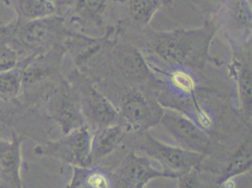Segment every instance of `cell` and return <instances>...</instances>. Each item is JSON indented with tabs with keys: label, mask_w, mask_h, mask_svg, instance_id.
<instances>
[{
	"label": "cell",
	"mask_w": 252,
	"mask_h": 188,
	"mask_svg": "<svg viewBox=\"0 0 252 188\" xmlns=\"http://www.w3.org/2000/svg\"><path fill=\"white\" fill-rule=\"evenodd\" d=\"M66 135L85 125L79 97L65 72L43 94L38 106Z\"/></svg>",
	"instance_id": "obj_7"
},
{
	"label": "cell",
	"mask_w": 252,
	"mask_h": 188,
	"mask_svg": "<svg viewBox=\"0 0 252 188\" xmlns=\"http://www.w3.org/2000/svg\"><path fill=\"white\" fill-rule=\"evenodd\" d=\"M123 148L158 162L162 169L174 179L199 167L208 157L178 146L168 145L152 136L149 131L129 133L124 141Z\"/></svg>",
	"instance_id": "obj_4"
},
{
	"label": "cell",
	"mask_w": 252,
	"mask_h": 188,
	"mask_svg": "<svg viewBox=\"0 0 252 188\" xmlns=\"http://www.w3.org/2000/svg\"><path fill=\"white\" fill-rule=\"evenodd\" d=\"M23 66L19 63L11 70L0 72V98L15 99L22 92Z\"/></svg>",
	"instance_id": "obj_21"
},
{
	"label": "cell",
	"mask_w": 252,
	"mask_h": 188,
	"mask_svg": "<svg viewBox=\"0 0 252 188\" xmlns=\"http://www.w3.org/2000/svg\"><path fill=\"white\" fill-rule=\"evenodd\" d=\"M105 96L115 105L120 123L129 133H140L160 125L165 107L152 90L123 88L113 90Z\"/></svg>",
	"instance_id": "obj_3"
},
{
	"label": "cell",
	"mask_w": 252,
	"mask_h": 188,
	"mask_svg": "<svg viewBox=\"0 0 252 188\" xmlns=\"http://www.w3.org/2000/svg\"><path fill=\"white\" fill-rule=\"evenodd\" d=\"M252 132L234 147L228 155L226 165L218 173V184L220 187L229 183L231 179L252 171Z\"/></svg>",
	"instance_id": "obj_17"
},
{
	"label": "cell",
	"mask_w": 252,
	"mask_h": 188,
	"mask_svg": "<svg viewBox=\"0 0 252 188\" xmlns=\"http://www.w3.org/2000/svg\"><path fill=\"white\" fill-rule=\"evenodd\" d=\"M218 31L217 22L206 18L203 26L197 29L159 31L149 26L141 31L121 34L137 45L148 63L202 71L207 63L214 61L210 45Z\"/></svg>",
	"instance_id": "obj_1"
},
{
	"label": "cell",
	"mask_w": 252,
	"mask_h": 188,
	"mask_svg": "<svg viewBox=\"0 0 252 188\" xmlns=\"http://www.w3.org/2000/svg\"><path fill=\"white\" fill-rule=\"evenodd\" d=\"M129 134L126 126L118 123L112 125L98 129L92 133L91 160L97 165L99 161L113 155L123 147L126 136Z\"/></svg>",
	"instance_id": "obj_16"
},
{
	"label": "cell",
	"mask_w": 252,
	"mask_h": 188,
	"mask_svg": "<svg viewBox=\"0 0 252 188\" xmlns=\"http://www.w3.org/2000/svg\"><path fill=\"white\" fill-rule=\"evenodd\" d=\"M126 3L127 17L115 24L122 31H141L150 26L156 13L172 0H117Z\"/></svg>",
	"instance_id": "obj_15"
},
{
	"label": "cell",
	"mask_w": 252,
	"mask_h": 188,
	"mask_svg": "<svg viewBox=\"0 0 252 188\" xmlns=\"http://www.w3.org/2000/svg\"><path fill=\"white\" fill-rule=\"evenodd\" d=\"M25 138L13 136L0 140V188H24L22 145Z\"/></svg>",
	"instance_id": "obj_14"
},
{
	"label": "cell",
	"mask_w": 252,
	"mask_h": 188,
	"mask_svg": "<svg viewBox=\"0 0 252 188\" xmlns=\"http://www.w3.org/2000/svg\"><path fill=\"white\" fill-rule=\"evenodd\" d=\"M112 188H144L156 179L173 176L155 166L149 157L128 151L119 165L110 170Z\"/></svg>",
	"instance_id": "obj_12"
},
{
	"label": "cell",
	"mask_w": 252,
	"mask_h": 188,
	"mask_svg": "<svg viewBox=\"0 0 252 188\" xmlns=\"http://www.w3.org/2000/svg\"><path fill=\"white\" fill-rule=\"evenodd\" d=\"M19 63L18 54L8 42L0 39V72L11 70Z\"/></svg>",
	"instance_id": "obj_22"
},
{
	"label": "cell",
	"mask_w": 252,
	"mask_h": 188,
	"mask_svg": "<svg viewBox=\"0 0 252 188\" xmlns=\"http://www.w3.org/2000/svg\"><path fill=\"white\" fill-rule=\"evenodd\" d=\"M16 14V19L31 21L57 13L51 0H4Z\"/></svg>",
	"instance_id": "obj_19"
},
{
	"label": "cell",
	"mask_w": 252,
	"mask_h": 188,
	"mask_svg": "<svg viewBox=\"0 0 252 188\" xmlns=\"http://www.w3.org/2000/svg\"><path fill=\"white\" fill-rule=\"evenodd\" d=\"M115 0H63L56 4L57 13L63 17L74 31L93 37L105 34L108 24V11Z\"/></svg>",
	"instance_id": "obj_9"
},
{
	"label": "cell",
	"mask_w": 252,
	"mask_h": 188,
	"mask_svg": "<svg viewBox=\"0 0 252 188\" xmlns=\"http://www.w3.org/2000/svg\"><path fill=\"white\" fill-rule=\"evenodd\" d=\"M65 188H112L110 170L98 165L72 167V177Z\"/></svg>",
	"instance_id": "obj_18"
},
{
	"label": "cell",
	"mask_w": 252,
	"mask_h": 188,
	"mask_svg": "<svg viewBox=\"0 0 252 188\" xmlns=\"http://www.w3.org/2000/svg\"><path fill=\"white\" fill-rule=\"evenodd\" d=\"M51 125L41 109L28 105L19 97L0 98V140L17 136L42 143L51 139Z\"/></svg>",
	"instance_id": "obj_5"
},
{
	"label": "cell",
	"mask_w": 252,
	"mask_h": 188,
	"mask_svg": "<svg viewBox=\"0 0 252 188\" xmlns=\"http://www.w3.org/2000/svg\"><path fill=\"white\" fill-rule=\"evenodd\" d=\"M160 125L180 148L207 157L217 148L216 140L209 132L177 110L165 108Z\"/></svg>",
	"instance_id": "obj_11"
},
{
	"label": "cell",
	"mask_w": 252,
	"mask_h": 188,
	"mask_svg": "<svg viewBox=\"0 0 252 188\" xmlns=\"http://www.w3.org/2000/svg\"><path fill=\"white\" fill-rule=\"evenodd\" d=\"M71 31L63 17L53 14L31 21L15 18L0 25V39L11 45L22 63L55 46L63 45Z\"/></svg>",
	"instance_id": "obj_2"
},
{
	"label": "cell",
	"mask_w": 252,
	"mask_h": 188,
	"mask_svg": "<svg viewBox=\"0 0 252 188\" xmlns=\"http://www.w3.org/2000/svg\"><path fill=\"white\" fill-rule=\"evenodd\" d=\"M65 74L74 84L79 97L85 125L92 133L98 129L120 123L115 105L87 74L74 67L65 71Z\"/></svg>",
	"instance_id": "obj_8"
},
{
	"label": "cell",
	"mask_w": 252,
	"mask_h": 188,
	"mask_svg": "<svg viewBox=\"0 0 252 188\" xmlns=\"http://www.w3.org/2000/svg\"><path fill=\"white\" fill-rule=\"evenodd\" d=\"M176 180L177 188H220L218 184L217 171L206 168L203 163Z\"/></svg>",
	"instance_id": "obj_20"
},
{
	"label": "cell",
	"mask_w": 252,
	"mask_h": 188,
	"mask_svg": "<svg viewBox=\"0 0 252 188\" xmlns=\"http://www.w3.org/2000/svg\"><path fill=\"white\" fill-rule=\"evenodd\" d=\"M91 140L92 132L84 125L59 138L38 143L33 153L37 157L58 159L72 167H91Z\"/></svg>",
	"instance_id": "obj_10"
},
{
	"label": "cell",
	"mask_w": 252,
	"mask_h": 188,
	"mask_svg": "<svg viewBox=\"0 0 252 188\" xmlns=\"http://www.w3.org/2000/svg\"><path fill=\"white\" fill-rule=\"evenodd\" d=\"M65 57L63 45H58L20 63L23 73L19 98L22 101L37 107L47 89L65 72Z\"/></svg>",
	"instance_id": "obj_6"
},
{
	"label": "cell",
	"mask_w": 252,
	"mask_h": 188,
	"mask_svg": "<svg viewBox=\"0 0 252 188\" xmlns=\"http://www.w3.org/2000/svg\"><path fill=\"white\" fill-rule=\"evenodd\" d=\"M51 1H52L53 3L56 5V4H58V3L62 2V1H63V0H51Z\"/></svg>",
	"instance_id": "obj_23"
},
{
	"label": "cell",
	"mask_w": 252,
	"mask_h": 188,
	"mask_svg": "<svg viewBox=\"0 0 252 188\" xmlns=\"http://www.w3.org/2000/svg\"><path fill=\"white\" fill-rule=\"evenodd\" d=\"M231 48L233 57L229 70L235 81L242 118L250 124L252 111V45Z\"/></svg>",
	"instance_id": "obj_13"
}]
</instances>
